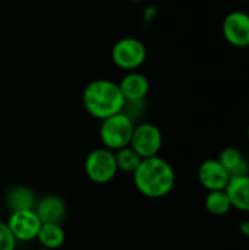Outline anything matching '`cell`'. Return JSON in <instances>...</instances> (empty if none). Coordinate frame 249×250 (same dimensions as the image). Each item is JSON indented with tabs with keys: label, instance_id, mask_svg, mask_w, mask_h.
Segmentation results:
<instances>
[{
	"label": "cell",
	"instance_id": "obj_22",
	"mask_svg": "<svg viewBox=\"0 0 249 250\" xmlns=\"http://www.w3.org/2000/svg\"><path fill=\"white\" fill-rule=\"evenodd\" d=\"M248 113H249V104H248Z\"/></svg>",
	"mask_w": 249,
	"mask_h": 250
},
{
	"label": "cell",
	"instance_id": "obj_14",
	"mask_svg": "<svg viewBox=\"0 0 249 250\" xmlns=\"http://www.w3.org/2000/svg\"><path fill=\"white\" fill-rule=\"evenodd\" d=\"M217 160L226 168V171L230 174V177L249 174V164L248 161H247V158L244 157V154L239 149H236L233 146L225 148L219 154Z\"/></svg>",
	"mask_w": 249,
	"mask_h": 250
},
{
	"label": "cell",
	"instance_id": "obj_11",
	"mask_svg": "<svg viewBox=\"0 0 249 250\" xmlns=\"http://www.w3.org/2000/svg\"><path fill=\"white\" fill-rule=\"evenodd\" d=\"M117 83H119L122 95L126 101L145 100V97L150 92V81L139 70L125 72V75L122 76V79Z\"/></svg>",
	"mask_w": 249,
	"mask_h": 250
},
{
	"label": "cell",
	"instance_id": "obj_20",
	"mask_svg": "<svg viewBox=\"0 0 249 250\" xmlns=\"http://www.w3.org/2000/svg\"><path fill=\"white\" fill-rule=\"evenodd\" d=\"M247 139H248V142H249V126H248V129H247Z\"/></svg>",
	"mask_w": 249,
	"mask_h": 250
},
{
	"label": "cell",
	"instance_id": "obj_5",
	"mask_svg": "<svg viewBox=\"0 0 249 250\" xmlns=\"http://www.w3.org/2000/svg\"><path fill=\"white\" fill-rule=\"evenodd\" d=\"M84 171L87 177L95 185H106L112 182L119 173L114 152L104 146L92 149L85 157Z\"/></svg>",
	"mask_w": 249,
	"mask_h": 250
},
{
	"label": "cell",
	"instance_id": "obj_4",
	"mask_svg": "<svg viewBox=\"0 0 249 250\" xmlns=\"http://www.w3.org/2000/svg\"><path fill=\"white\" fill-rule=\"evenodd\" d=\"M145 44L135 37H123L112 47V62L123 72L138 70L147 60Z\"/></svg>",
	"mask_w": 249,
	"mask_h": 250
},
{
	"label": "cell",
	"instance_id": "obj_12",
	"mask_svg": "<svg viewBox=\"0 0 249 250\" xmlns=\"http://www.w3.org/2000/svg\"><path fill=\"white\" fill-rule=\"evenodd\" d=\"M225 190L232 202V208L249 212V174L230 177Z\"/></svg>",
	"mask_w": 249,
	"mask_h": 250
},
{
	"label": "cell",
	"instance_id": "obj_3",
	"mask_svg": "<svg viewBox=\"0 0 249 250\" xmlns=\"http://www.w3.org/2000/svg\"><path fill=\"white\" fill-rule=\"evenodd\" d=\"M135 125L136 123L123 111L101 120L100 141L103 146L113 152L129 146Z\"/></svg>",
	"mask_w": 249,
	"mask_h": 250
},
{
	"label": "cell",
	"instance_id": "obj_16",
	"mask_svg": "<svg viewBox=\"0 0 249 250\" xmlns=\"http://www.w3.org/2000/svg\"><path fill=\"white\" fill-rule=\"evenodd\" d=\"M205 209L214 217H223L232 209V202L226 190L210 192L205 198Z\"/></svg>",
	"mask_w": 249,
	"mask_h": 250
},
{
	"label": "cell",
	"instance_id": "obj_9",
	"mask_svg": "<svg viewBox=\"0 0 249 250\" xmlns=\"http://www.w3.org/2000/svg\"><path fill=\"white\" fill-rule=\"evenodd\" d=\"M198 180L208 192L225 190L230 180V174L217 158H211L201 163L198 168Z\"/></svg>",
	"mask_w": 249,
	"mask_h": 250
},
{
	"label": "cell",
	"instance_id": "obj_17",
	"mask_svg": "<svg viewBox=\"0 0 249 250\" xmlns=\"http://www.w3.org/2000/svg\"><path fill=\"white\" fill-rule=\"evenodd\" d=\"M114 157H116V164H117L119 171H123V173H128V174H134L135 170L138 168V166L142 161L139 154L131 145L116 151Z\"/></svg>",
	"mask_w": 249,
	"mask_h": 250
},
{
	"label": "cell",
	"instance_id": "obj_6",
	"mask_svg": "<svg viewBox=\"0 0 249 250\" xmlns=\"http://www.w3.org/2000/svg\"><path fill=\"white\" fill-rule=\"evenodd\" d=\"M129 145L139 154L142 160L156 157L158 155L163 146V133L153 123H148V122L138 123L134 127V133H132Z\"/></svg>",
	"mask_w": 249,
	"mask_h": 250
},
{
	"label": "cell",
	"instance_id": "obj_2",
	"mask_svg": "<svg viewBox=\"0 0 249 250\" xmlns=\"http://www.w3.org/2000/svg\"><path fill=\"white\" fill-rule=\"evenodd\" d=\"M82 104L90 116L104 120L110 116L122 113L126 100L123 98L117 82L100 78L85 85L82 91Z\"/></svg>",
	"mask_w": 249,
	"mask_h": 250
},
{
	"label": "cell",
	"instance_id": "obj_8",
	"mask_svg": "<svg viewBox=\"0 0 249 250\" xmlns=\"http://www.w3.org/2000/svg\"><path fill=\"white\" fill-rule=\"evenodd\" d=\"M6 224L16 242H32L37 239L43 223L40 221L34 209H28L10 212Z\"/></svg>",
	"mask_w": 249,
	"mask_h": 250
},
{
	"label": "cell",
	"instance_id": "obj_10",
	"mask_svg": "<svg viewBox=\"0 0 249 250\" xmlns=\"http://www.w3.org/2000/svg\"><path fill=\"white\" fill-rule=\"evenodd\" d=\"M34 211L43 224H62L66 217V204L59 195H44L37 198Z\"/></svg>",
	"mask_w": 249,
	"mask_h": 250
},
{
	"label": "cell",
	"instance_id": "obj_19",
	"mask_svg": "<svg viewBox=\"0 0 249 250\" xmlns=\"http://www.w3.org/2000/svg\"><path fill=\"white\" fill-rule=\"evenodd\" d=\"M239 231H241V234H242V236H245V237H248L249 239V220L241 223V226H239Z\"/></svg>",
	"mask_w": 249,
	"mask_h": 250
},
{
	"label": "cell",
	"instance_id": "obj_18",
	"mask_svg": "<svg viewBox=\"0 0 249 250\" xmlns=\"http://www.w3.org/2000/svg\"><path fill=\"white\" fill-rule=\"evenodd\" d=\"M16 240L13 234L10 233L6 223L0 221V250H15L16 249Z\"/></svg>",
	"mask_w": 249,
	"mask_h": 250
},
{
	"label": "cell",
	"instance_id": "obj_23",
	"mask_svg": "<svg viewBox=\"0 0 249 250\" xmlns=\"http://www.w3.org/2000/svg\"><path fill=\"white\" fill-rule=\"evenodd\" d=\"M0 21H1V19H0Z\"/></svg>",
	"mask_w": 249,
	"mask_h": 250
},
{
	"label": "cell",
	"instance_id": "obj_15",
	"mask_svg": "<svg viewBox=\"0 0 249 250\" xmlns=\"http://www.w3.org/2000/svg\"><path fill=\"white\" fill-rule=\"evenodd\" d=\"M35 240H38L41 248L56 250L65 245L66 234L60 224H41Z\"/></svg>",
	"mask_w": 249,
	"mask_h": 250
},
{
	"label": "cell",
	"instance_id": "obj_21",
	"mask_svg": "<svg viewBox=\"0 0 249 250\" xmlns=\"http://www.w3.org/2000/svg\"><path fill=\"white\" fill-rule=\"evenodd\" d=\"M38 250H51V249H47V248H40Z\"/></svg>",
	"mask_w": 249,
	"mask_h": 250
},
{
	"label": "cell",
	"instance_id": "obj_1",
	"mask_svg": "<svg viewBox=\"0 0 249 250\" xmlns=\"http://www.w3.org/2000/svg\"><path fill=\"white\" fill-rule=\"evenodd\" d=\"M132 177L136 190L150 199H161L170 195L176 185L175 168L158 155L144 158Z\"/></svg>",
	"mask_w": 249,
	"mask_h": 250
},
{
	"label": "cell",
	"instance_id": "obj_13",
	"mask_svg": "<svg viewBox=\"0 0 249 250\" xmlns=\"http://www.w3.org/2000/svg\"><path fill=\"white\" fill-rule=\"evenodd\" d=\"M4 201H6V207L10 212L28 211V209H34L37 196L31 188H28L25 185H18L7 190Z\"/></svg>",
	"mask_w": 249,
	"mask_h": 250
},
{
	"label": "cell",
	"instance_id": "obj_7",
	"mask_svg": "<svg viewBox=\"0 0 249 250\" xmlns=\"http://www.w3.org/2000/svg\"><path fill=\"white\" fill-rule=\"evenodd\" d=\"M222 32L226 41L236 48L249 47V15L242 10L227 13L222 23Z\"/></svg>",
	"mask_w": 249,
	"mask_h": 250
}]
</instances>
